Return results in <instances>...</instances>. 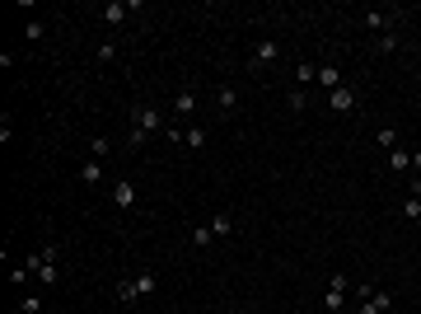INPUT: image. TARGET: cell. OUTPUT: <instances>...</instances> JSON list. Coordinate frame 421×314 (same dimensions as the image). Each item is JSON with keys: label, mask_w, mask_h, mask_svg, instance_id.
<instances>
[{"label": "cell", "mask_w": 421, "mask_h": 314, "mask_svg": "<svg viewBox=\"0 0 421 314\" xmlns=\"http://www.w3.org/2000/svg\"><path fill=\"white\" fill-rule=\"evenodd\" d=\"M159 127H164L159 108H155L150 99H136V103H132V132H127V146H132V150H141L145 141H150V136L159 132Z\"/></svg>", "instance_id": "6da1fadb"}, {"label": "cell", "mask_w": 421, "mask_h": 314, "mask_svg": "<svg viewBox=\"0 0 421 314\" xmlns=\"http://www.w3.org/2000/svg\"><path fill=\"white\" fill-rule=\"evenodd\" d=\"M23 268L33 272V281H43L47 291H52L56 281H61V244H47V248H33Z\"/></svg>", "instance_id": "7a4b0ae2"}, {"label": "cell", "mask_w": 421, "mask_h": 314, "mask_svg": "<svg viewBox=\"0 0 421 314\" xmlns=\"http://www.w3.org/2000/svg\"><path fill=\"white\" fill-rule=\"evenodd\" d=\"M155 286H159L155 272H132V277L117 281V300H122V305H136V300H145V295H155Z\"/></svg>", "instance_id": "3957f363"}, {"label": "cell", "mask_w": 421, "mask_h": 314, "mask_svg": "<svg viewBox=\"0 0 421 314\" xmlns=\"http://www.w3.org/2000/svg\"><path fill=\"white\" fill-rule=\"evenodd\" d=\"M356 314H388L393 310V291H379V286H370V281H361L356 286Z\"/></svg>", "instance_id": "277c9868"}, {"label": "cell", "mask_w": 421, "mask_h": 314, "mask_svg": "<svg viewBox=\"0 0 421 314\" xmlns=\"http://www.w3.org/2000/svg\"><path fill=\"white\" fill-rule=\"evenodd\" d=\"M398 19H403L398 10H366L361 14V28H370V33L384 38V33H398Z\"/></svg>", "instance_id": "5b68a950"}, {"label": "cell", "mask_w": 421, "mask_h": 314, "mask_svg": "<svg viewBox=\"0 0 421 314\" xmlns=\"http://www.w3.org/2000/svg\"><path fill=\"white\" fill-rule=\"evenodd\" d=\"M277 56H281L277 38H257L253 52H248V70H267V66H277Z\"/></svg>", "instance_id": "8992f818"}, {"label": "cell", "mask_w": 421, "mask_h": 314, "mask_svg": "<svg viewBox=\"0 0 421 314\" xmlns=\"http://www.w3.org/2000/svg\"><path fill=\"white\" fill-rule=\"evenodd\" d=\"M346 286H351V281H346V272H333V277H328V291H323V310H328V314H342Z\"/></svg>", "instance_id": "52a82bcc"}, {"label": "cell", "mask_w": 421, "mask_h": 314, "mask_svg": "<svg viewBox=\"0 0 421 314\" xmlns=\"http://www.w3.org/2000/svg\"><path fill=\"white\" fill-rule=\"evenodd\" d=\"M192 112H197V90H192V85H183V90L174 94V122H183L188 127V117Z\"/></svg>", "instance_id": "ba28073f"}, {"label": "cell", "mask_w": 421, "mask_h": 314, "mask_svg": "<svg viewBox=\"0 0 421 314\" xmlns=\"http://www.w3.org/2000/svg\"><path fill=\"white\" fill-rule=\"evenodd\" d=\"M108 202L117 206V211H132V206H136V183H132V179H117V183L108 188Z\"/></svg>", "instance_id": "9c48e42d"}, {"label": "cell", "mask_w": 421, "mask_h": 314, "mask_svg": "<svg viewBox=\"0 0 421 314\" xmlns=\"http://www.w3.org/2000/svg\"><path fill=\"white\" fill-rule=\"evenodd\" d=\"M314 85H319V90H342L346 80H342V70H337V61H319V80H314Z\"/></svg>", "instance_id": "30bf717a"}, {"label": "cell", "mask_w": 421, "mask_h": 314, "mask_svg": "<svg viewBox=\"0 0 421 314\" xmlns=\"http://www.w3.org/2000/svg\"><path fill=\"white\" fill-rule=\"evenodd\" d=\"M328 108H333V112H356V108H361V99H356L351 85H342V90L328 94Z\"/></svg>", "instance_id": "8fae6325"}, {"label": "cell", "mask_w": 421, "mask_h": 314, "mask_svg": "<svg viewBox=\"0 0 421 314\" xmlns=\"http://www.w3.org/2000/svg\"><path fill=\"white\" fill-rule=\"evenodd\" d=\"M127 10H132V5H122V0H108V5L99 10V19L108 23V28H122V23H127Z\"/></svg>", "instance_id": "7c38bea8"}, {"label": "cell", "mask_w": 421, "mask_h": 314, "mask_svg": "<svg viewBox=\"0 0 421 314\" xmlns=\"http://www.w3.org/2000/svg\"><path fill=\"white\" fill-rule=\"evenodd\" d=\"M234 108H239V94H234V85H215V112H220V117H230Z\"/></svg>", "instance_id": "4fadbf2b"}, {"label": "cell", "mask_w": 421, "mask_h": 314, "mask_svg": "<svg viewBox=\"0 0 421 314\" xmlns=\"http://www.w3.org/2000/svg\"><path fill=\"white\" fill-rule=\"evenodd\" d=\"M206 225H210V235H215V239H230V235H234V216H230V211H215Z\"/></svg>", "instance_id": "5bb4252c"}, {"label": "cell", "mask_w": 421, "mask_h": 314, "mask_svg": "<svg viewBox=\"0 0 421 314\" xmlns=\"http://www.w3.org/2000/svg\"><path fill=\"white\" fill-rule=\"evenodd\" d=\"M388 169H393V174H412V150L407 146H393V150H388Z\"/></svg>", "instance_id": "9a60e30c"}, {"label": "cell", "mask_w": 421, "mask_h": 314, "mask_svg": "<svg viewBox=\"0 0 421 314\" xmlns=\"http://www.w3.org/2000/svg\"><path fill=\"white\" fill-rule=\"evenodd\" d=\"M80 179H85V188H99L103 183V159H85V164H80Z\"/></svg>", "instance_id": "2e32d148"}, {"label": "cell", "mask_w": 421, "mask_h": 314, "mask_svg": "<svg viewBox=\"0 0 421 314\" xmlns=\"http://www.w3.org/2000/svg\"><path fill=\"white\" fill-rule=\"evenodd\" d=\"M206 141H210L206 127H192V122H188V132H183V146H188V150H206Z\"/></svg>", "instance_id": "e0dca14e"}, {"label": "cell", "mask_w": 421, "mask_h": 314, "mask_svg": "<svg viewBox=\"0 0 421 314\" xmlns=\"http://www.w3.org/2000/svg\"><path fill=\"white\" fill-rule=\"evenodd\" d=\"M398 216H403V221H412V225H417V221H421V197H412V192H407V197L398 202Z\"/></svg>", "instance_id": "ac0fdd59"}, {"label": "cell", "mask_w": 421, "mask_h": 314, "mask_svg": "<svg viewBox=\"0 0 421 314\" xmlns=\"http://www.w3.org/2000/svg\"><path fill=\"white\" fill-rule=\"evenodd\" d=\"M314 80H319V66H314V61H299L295 66V85L304 90V85H314Z\"/></svg>", "instance_id": "d6986e66"}, {"label": "cell", "mask_w": 421, "mask_h": 314, "mask_svg": "<svg viewBox=\"0 0 421 314\" xmlns=\"http://www.w3.org/2000/svg\"><path fill=\"white\" fill-rule=\"evenodd\" d=\"M94 56H99L103 66H108V61H117V38H103V43L94 47Z\"/></svg>", "instance_id": "ffe728a7"}, {"label": "cell", "mask_w": 421, "mask_h": 314, "mask_svg": "<svg viewBox=\"0 0 421 314\" xmlns=\"http://www.w3.org/2000/svg\"><path fill=\"white\" fill-rule=\"evenodd\" d=\"M375 141H379V150H393V146H398V127H379Z\"/></svg>", "instance_id": "44dd1931"}, {"label": "cell", "mask_w": 421, "mask_h": 314, "mask_svg": "<svg viewBox=\"0 0 421 314\" xmlns=\"http://www.w3.org/2000/svg\"><path fill=\"white\" fill-rule=\"evenodd\" d=\"M210 244H215L210 225H197V230H192V248H210Z\"/></svg>", "instance_id": "7402d4cb"}, {"label": "cell", "mask_w": 421, "mask_h": 314, "mask_svg": "<svg viewBox=\"0 0 421 314\" xmlns=\"http://www.w3.org/2000/svg\"><path fill=\"white\" fill-rule=\"evenodd\" d=\"M304 103H309V94H304V90L295 85V90L286 94V108H290V112H304Z\"/></svg>", "instance_id": "603a6c76"}, {"label": "cell", "mask_w": 421, "mask_h": 314, "mask_svg": "<svg viewBox=\"0 0 421 314\" xmlns=\"http://www.w3.org/2000/svg\"><path fill=\"white\" fill-rule=\"evenodd\" d=\"M108 150H112L108 136H94V141H89V155H94V159H108Z\"/></svg>", "instance_id": "cb8c5ba5"}, {"label": "cell", "mask_w": 421, "mask_h": 314, "mask_svg": "<svg viewBox=\"0 0 421 314\" xmlns=\"http://www.w3.org/2000/svg\"><path fill=\"white\" fill-rule=\"evenodd\" d=\"M23 38H28V43H43V38H47V23H43V19H28Z\"/></svg>", "instance_id": "d4e9b609"}, {"label": "cell", "mask_w": 421, "mask_h": 314, "mask_svg": "<svg viewBox=\"0 0 421 314\" xmlns=\"http://www.w3.org/2000/svg\"><path fill=\"white\" fill-rule=\"evenodd\" d=\"M375 52H398V33H384V38H379V43H375Z\"/></svg>", "instance_id": "484cf974"}, {"label": "cell", "mask_w": 421, "mask_h": 314, "mask_svg": "<svg viewBox=\"0 0 421 314\" xmlns=\"http://www.w3.org/2000/svg\"><path fill=\"white\" fill-rule=\"evenodd\" d=\"M19 310H23V314H43V310H47V305H43V300H38V295H23V300H19Z\"/></svg>", "instance_id": "4316f807"}, {"label": "cell", "mask_w": 421, "mask_h": 314, "mask_svg": "<svg viewBox=\"0 0 421 314\" xmlns=\"http://www.w3.org/2000/svg\"><path fill=\"white\" fill-rule=\"evenodd\" d=\"M10 132H14V122H10V112H0V146H10Z\"/></svg>", "instance_id": "83f0119b"}, {"label": "cell", "mask_w": 421, "mask_h": 314, "mask_svg": "<svg viewBox=\"0 0 421 314\" xmlns=\"http://www.w3.org/2000/svg\"><path fill=\"white\" fill-rule=\"evenodd\" d=\"M412 174H421V146L412 150Z\"/></svg>", "instance_id": "f1b7e54d"}, {"label": "cell", "mask_w": 421, "mask_h": 314, "mask_svg": "<svg viewBox=\"0 0 421 314\" xmlns=\"http://www.w3.org/2000/svg\"><path fill=\"white\" fill-rule=\"evenodd\" d=\"M43 314H52V310H43Z\"/></svg>", "instance_id": "f546056e"}]
</instances>
